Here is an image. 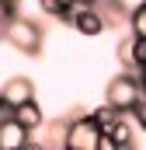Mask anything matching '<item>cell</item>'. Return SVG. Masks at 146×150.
I'll list each match as a JSON object with an SVG mask.
<instances>
[{"label": "cell", "instance_id": "1", "mask_svg": "<svg viewBox=\"0 0 146 150\" xmlns=\"http://www.w3.org/2000/svg\"><path fill=\"white\" fill-rule=\"evenodd\" d=\"M143 98V84H139V74H122L108 80V91H105V105H111L118 115H132V108L139 105Z\"/></svg>", "mask_w": 146, "mask_h": 150}, {"label": "cell", "instance_id": "2", "mask_svg": "<svg viewBox=\"0 0 146 150\" xmlns=\"http://www.w3.org/2000/svg\"><path fill=\"white\" fill-rule=\"evenodd\" d=\"M0 38L4 42H11L18 52H25V56H35L38 49H42V28H38L32 18H21V14H14L4 28H0Z\"/></svg>", "mask_w": 146, "mask_h": 150}, {"label": "cell", "instance_id": "3", "mask_svg": "<svg viewBox=\"0 0 146 150\" xmlns=\"http://www.w3.org/2000/svg\"><path fill=\"white\" fill-rule=\"evenodd\" d=\"M98 140H101V126L91 115H77V119L66 122V129H63L59 150H98Z\"/></svg>", "mask_w": 146, "mask_h": 150}, {"label": "cell", "instance_id": "4", "mask_svg": "<svg viewBox=\"0 0 146 150\" xmlns=\"http://www.w3.org/2000/svg\"><path fill=\"white\" fill-rule=\"evenodd\" d=\"M25 101H35V84H32V77H11V80L0 87V105H4L7 112H14V108L25 105Z\"/></svg>", "mask_w": 146, "mask_h": 150}, {"label": "cell", "instance_id": "5", "mask_svg": "<svg viewBox=\"0 0 146 150\" xmlns=\"http://www.w3.org/2000/svg\"><path fill=\"white\" fill-rule=\"evenodd\" d=\"M63 21H70L80 35H101V32H105V21H101L98 7H84V4H77V7H70V11L63 14Z\"/></svg>", "mask_w": 146, "mask_h": 150}, {"label": "cell", "instance_id": "6", "mask_svg": "<svg viewBox=\"0 0 146 150\" xmlns=\"http://www.w3.org/2000/svg\"><path fill=\"white\" fill-rule=\"evenodd\" d=\"M28 143H32V133L14 115H4L0 119V150H25Z\"/></svg>", "mask_w": 146, "mask_h": 150}, {"label": "cell", "instance_id": "7", "mask_svg": "<svg viewBox=\"0 0 146 150\" xmlns=\"http://www.w3.org/2000/svg\"><path fill=\"white\" fill-rule=\"evenodd\" d=\"M11 115H14V119H18V122H21L28 133H35L38 126L45 122V115H42V108H38V101H25V105H18Z\"/></svg>", "mask_w": 146, "mask_h": 150}, {"label": "cell", "instance_id": "8", "mask_svg": "<svg viewBox=\"0 0 146 150\" xmlns=\"http://www.w3.org/2000/svg\"><path fill=\"white\" fill-rule=\"evenodd\" d=\"M101 4H105V11L98 7V14H101L105 28H111V25H118V21H129V11L122 7V0H101Z\"/></svg>", "mask_w": 146, "mask_h": 150}, {"label": "cell", "instance_id": "9", "mask_svg": "<svg viewBox=\"0 0 146 150\" xmlns=\"http://www.w3.org/2000/svg\"><path fill=\"white\" fill-rule=\"evenodd\" d=\"M115 52H118L122 70H125V74H136V56H132V52H136V35H125L122 42H118V49H115Z\"/></svg>", "mask_w": 146, "mask_h": 150}, {"label": "cell", "instance_id": "10", "mask_svg": "<svg viewBox=\"0 0 146 150\" xmlns=\"http://www.w3.org/2000/svg\"><path fill=\"white\" fill-rule=\"evenodd\" d=\"M129 25H132V35L136 38H146V0L129 11Z\"/></svg>", "mask_w": 146, "mask_h": 150}, {"label": "cell", "instance_id": "11", "mask_svg": "<svg viewBox=\"0 0 146 150\" xmlns=\"http://www.w3.org/2000/svg\"><path fill=\"white\" fill-rule=\"evenodd\" d=\"M91 119H94V122L101 126V133H108L111 126L118 122V112H115L111 105H101V108H94V112H91Z\"/></svg>", "mask_w": 146, "mask_h": 150}, {"label": "cell", "instance_id": "12", "mask_svg": "<svg viewBox=\"0 0 146 150\" xmlns=\"http://www.w3.org/2000/svg\"><path fill=\"white\" fill-rule=\"evenodd\" d=\"M38 7L45 14H52V18H63L70 7H77V0H38Z\"/></svg>", "mask_w": 146, "mask_h": 150}, {"label": "cell", "instance_id": "13", "mask_svg": "<svg viewBox=\"0 0 146 150\" xmlns=\"http://www.w3.org/2000/svg\"><path fill=\"white\" fill-rule=\"evenodd\" d=\"M18 14V0H0V28Z\"/></svg>", "mask_w": 146, "mask_h": 150}, {"label": "cell", "instance_id": "14", "mask_svg": "<svg viewBox=\"0 0 146 150\" xmlns=\"http://www.w3.org/2000/svg\"><path fill=\"white\" fill-rule=\"evenodd\" d=\"M132 56H136V74L146 70V38H136V52Z\"/></svg>", "mask_w": 146, "mask_h": 150}, {"label": "cell", "instance_id": "15", "mask_svg": "<svg viewBox=\"0 0 146 150\" xmlns=\"http://www.w3.org/2000/svg\"><path fill=\"white\" fill-rule=\"evenodd\" d=\"M132 119H136V126H139V129H146V94L139 98V105L132 108Z\"/></svg>", "mask_w": 146, "mask_h": 150}, {"label": "cell", "instance_id": "16", "mask_svg": "<svg viewBox=\"0 0 146 150\" xmlns=\"http://www.w3.org/2000/svg\"><path fill=\"white\" fill-rule=\"evenodd\" d=\"M98 150H122V147H118V143L111 140L108 133H101V140H98Z\"/></svg>", "mask_w": 146, "mask_h": 150}, {"label": "cell", "instance_id": "17", "mask_svg": "<svg viewBox=\"0 0 146 150\" xmlns=\"http://www.w3.org/2000/svg\"><path fill=\"white\" fill-rule=\"evenodd\" d=\"M77 4H84V7H98L101 0H77Z\"/></svg>", "mask_w": 146, "mask_h": 150}, {"label": "cell", "instance_id": "18", "mask_svg": "<svg viewBox=\"0 0 146 150\" xmlns=\"http://www.w3.org/2000/svg\"><path fill=\"white\" fill-rule=\"evenodd\" d=\"M139 84H143V94H146V70H139Z\"/></svg>", "mask_w": 146, "mask_h": 150}]
</instances>
